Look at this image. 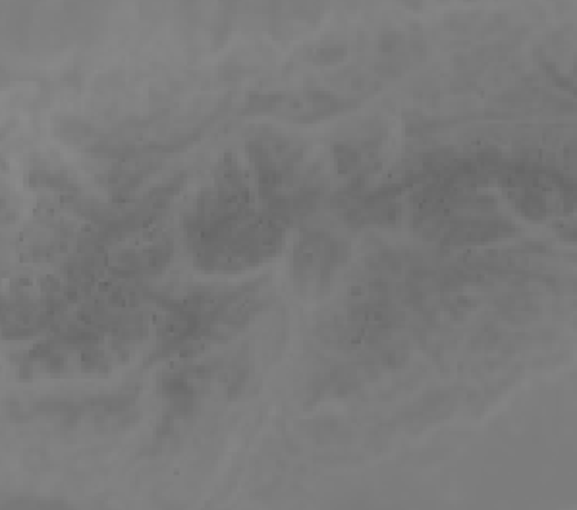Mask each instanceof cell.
<instances>
[{"label":"cell","instance_id":"obj_2","mask_svg":"<svg viewBox=\"0 0 577 510\" xmlns=\"http://www.w3.org/2000/svg\"><path fill=\"white\" fill-rule=\"evenodd\" d=\"M91 126L84 120H62L56 128V135L66 143H79L91 135Z\"/></svg>","mask_w":577,"mask_h":510},{"label":"cell","instance_id":"obj_3","mask_svg":"<svg viewBox=\"0 0 577 510\" xmlns=\"http://www.w3.org/2000/svg\"><path fill=\"white\" fill-rule=\"evenodd\" d=\"M348 49L346 45L342 43H330V45H323L319 49L313 52V62L319 64V66H332V64L340 62L342 58L346 56Z\"/></svg>","mask_w":577,"mask_h":510},{"label":"cell","instance_id":"obj_4","mask_svg":"<svg viewBox=\"0 0 577 510\" xmlns=\"http://www.w3.org/2000/svg\"><path fill=\"white\" fill-rule=\"evenodd\" d=\"M280 99H282V95H274V93H271V95H263V93L261 95H251L245 111L253 112V114H257V112H271L284 103Z\"/></svg>","mask_w":577,"mask_h":510},{"label":"cell","instance_id":"obj_1","mask_svg":"<svg viewBox=\"0 0 577 510\" xmlns=\"http://www.w3.org/2000/svg\"><path fill=\"white\" fill-rule=\"evenodd\" d=\"M346 257V245L323 234L309 232L293 253V277L303 296H323L330 288L334 269Z\"/></svg>","mask_w":577,"mask_h":510}]
</instances>
